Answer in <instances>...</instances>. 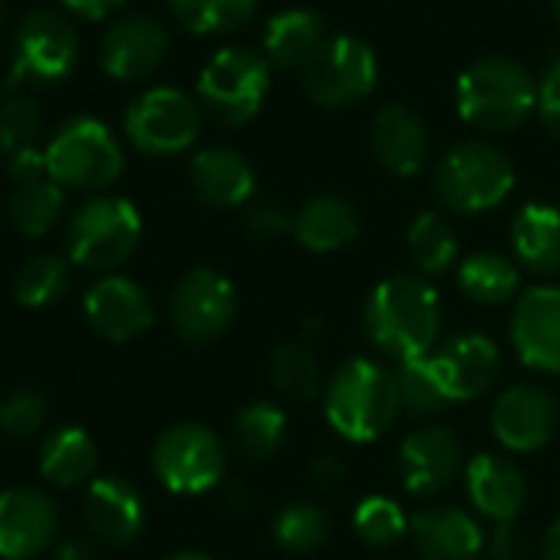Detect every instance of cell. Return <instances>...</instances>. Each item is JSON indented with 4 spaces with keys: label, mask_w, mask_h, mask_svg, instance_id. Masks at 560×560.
<instances>
[{
    "label": "cell",
    "mask_w": 560,
    "mask_h": 560,
    "mask_svg": "<svg viewBox=\"0 0 560 560\" xmlns=\"http://www.w3.org/2000/svg\"><path fill=\"white\" fill-rule=\"evenodd\" d=\"M366 337L389 357H432L442 330V304L422 273H393L373 288L363 307Z\"/></svg>",
    "instance_id": "6da1fadb"
},
{
    "label": "cell",
    "mask_w": 560,
    "mask_h": 560,
    "mask_svg": "<svg viewBox=\"0 0 560 560\" xmlns=\"http://www.w3.org/2000/svg\"><path fill=\"white\" fill-rule=\"evenodd\" d=\"M402 409L396 373L357 357L343 363L324 393V416L347 442H376L389 432Z\"/></svg>",
    "instance_id": "7a4b0ae2"
},
{
    "label": "cell",
    "mask_w": 560,
    "mask_h": 560,
    "mask_svg": "<svg viewBox=\"0 0 560 560\" xmlns=\"http://www.w3.org/2000/svg\"><path fill=\"white\" fill-rule=\"evenodd\" d=\"M455 109L481 132H508L537 109V83L517 60L485 57L458 77Z\"/></svg>",
    "instance_id": "3957f363"
},
{
    "label": "cell",
    "mask_w": 560,
    "mask_h": 560,
    "mask_svg": "<svg viewBox=\"0 0 560 560\" xmlns=\"http://www.w3.org/2000/svg\"><path fill=\"white\" fill-rule=\"evenodd\" d=\"M435 198L455 214H481L498 208L514 188L511 159L488 142H462L442 155L432 175Z\"/></svg>",
    "instance_id": "277c9868"
},
{
    "label": "cell",
    "mask_w": 560,
    "mask_h": 560,
    "mask_svg": "<svg viewBox=\"0 0 560 560\" xmlns=\"http://www.w3.org/2000/svg\"><path fill=\"white\" fill-rule=\"evenodd\" d=\"M44 162L63 188L96 191L109 188L122 175V149L106 122L93 116L67 119L47 142Z\"/></svg>",
    "instance_id": "5b68a950"
},
{
    "label": "cell",
    "mask_w": 560,
    "mask_h": 560,
    "mask_svg": "<svg viewBox=\"0 0 560 560\" xmlns=\"http://www.w3.org/2000/svg\"><path fill=\"white\" fill-rule=\"evenodd\" d=\"M142 237V214L129 198L100 195L90 198L67 228V250L70 260L90 270H113L122 267Z\"/></svg>",
    "instance_id": "8992f818"
},
{
    "label": "cell",
    "mask_w": 560,
    "mask_h": 560,
    "mask_svg": "<svg viewBox=\"0 0 560 560\" xmlns=\"http://www.w3.org/2000/svg\"><path fill=\"white\" fill-rule=\"evenodd\" d=\"M270 93V63L264 54L247 47H224L218 50L201 77H198V100L208 116L221 126H244L250 122Z\"/></svg>",
    "instance_id": "52a82bcc"
},
{
    "label": "cell",
    "mask_w": 560,
    "mask_h": 560,
    "mask_svg": "<svg viewBox=\"0 0 560 560\" xmlns=\"http://www.w3.org/2000/svg\"><path fill=\"white\" fill-rule=\"evenodd\" d=\"M80 63V37L57 11H34L14 31L11 47V90L63 83Z\"/></svg>",
    "instance_id": "ba28073f"
},
{
    "label": "cell",
    "mask_w": 560,
    "mask_h": 560,
    "mask_svg": "<svg viewBox=\"0 0 560 560\" xmlns=\"http://www.w3.org/2000/svg\"><path fill=\"white\" fill-rule=\"evenodd\" d=\"M198 132H201V106L175 86L145 90L126 109L129 142L155 159L182 155L185 149L195 145Z\"/></svg>",
    "instance_id": "9c48e42d"
},
{
    "label": "cell",
    "mask_w": 560,
    "mask_h": 560,
    "mask_svg": "<svg viewBox=\"0 0 560 560\" xmlns=\"http://www.w3.org/2000/svg\"><path fill=\"white\" fill-rule=\"evenodd\" d=\"M152 471L172 494H205L224 478V445L198 422L172 425L152 445Z\"/></svg>",
    "instance_id": "30bf717a"
},
{
    "label": "cell",
    "mask_w": 560,
    "mask_h": 560,
    "mask_svg": "<svg viewBox=\"0 0 560 560\" xmlns=\"http://www.w3.org/2000/svg\"><path fill=\"white\" fill-rule=\"evenodd\" d=\"M304 93L324 109H350L363 103L380 80V60L360 37H330L324 54L304 70Z\"/></svg>",
    "instance_id": "8fae6325"
},
{
    "label": "cell",
    "mask_w": 560,
    "mask_h": 560,
    "mask_svg": "<svg viewBox=\"0 0 560 560\" xmlns=\"http://www.w3.org/2000/svg\"><path fill=\"white\" fill-rule=\"evenodd\" d=\"M234 314V284L211 267L188 270L168 298V324L185 343H208L221 337L231 327Z\"/></svg>",
    "instance_id": "7c38bea8"
},
{
    "label": "cell",
    "mask_w": 560,
    "mask_h": 560,
    "mask_svg": "<svg viewBox=\"0 0 560 560\" xmlns=\"http://www.w3.org/2000/svg\"><path fill=\"white\" fill-rule=\"evenodd\" d=\"M60 527L57 504L40 488L0 491V560L40 557Z\"/></svg>",
    "instance_id": "4fadbf2b"
},
{
    "label": "cell",
    "mask_w": 560,
    "mask_h": 560,
    "mask_svg": "<svg viewBox=\"0 0 560 560\" xmlns=\"http://www.w3.org/2000/svg\"><path fill=\"white\" fill-rule=\"evenodd\" d=\"M83 314H86L93 334H100L109 343H129V340L142 337L155 320L149 294L136 284V280L119 277V273H106L86 291Z\"/></svg>",
    "instance_id": "5bb4252c"
},
{
    "label": "cell",
    "mask_w": 560,
    "mask_h": 560,
    "mask_svg": "<svg viewBox=\"0 0 560 560\" xmlns=\"http://www.w3.org/2000/svg\"><path fill=\"white\" fill-rule=\"evenodd\" d=\"M491 432L508 452H537L557 432V406L550 393L517 383L491 406Z\"/></svg>",
    "instance_id": "9a60e30c"
},
{
    "label": "cell",
    "mask_w": 560,
    "mask_h": 560,
    "mask_svg": "<svg viewBox=\"0 0 560 560\" xmlns=\"http://www.w3.org/2000/svg\"><path fill=\"white\" fill-rule=\"evenodd\" d=\"M511 347L524 366L560 373V291L530 288L511 314Z\"/></svg>",
    "instance_id": "2e32d148"
},
{
    "label": "cell",
    "mask_w": 560,
    "mask_h": 560,
    "mask_svg": "<svg viewBox=\"0 0 560 560\" xmlns=\"http://www.w3.org/2000/svg\"><path fill=\"white\" fill-rule=\"evenodd\" d=\"M8 175H11V191H8L11 224L27 237L47 234L63 214V185L50 175L44 152L8 162Z\"/></svg>",
    "instance_id": "e0dca14e"
},
{
    "label": "cell",
    "mask_w": 560,
    "mask_h": 560,
    "mask_svg": "<svg viewBox=\"0 0 560 560\" xmlns=\"http://www.w3.org/2000/svg\"><path fill=\"white\" fill-rule=\"evenodd\" d=\"M165 54H168V31L145 14H132V18L116 21L100 44L103 70L122 83H136V80L152 77L162 67Z\"/></svg>",
    "instance_id": "ac0fdd59"
},
{
    "label": "cell",
    "mask_w": 560,
    "mask_h": 560,
    "mask_svg": "<svg viewBox=\"0 0 560 560\" xmlns=\"http://www.w3.org/2000/svg\"><path fill=\"white\" fill-rule=\"evenodd\" d=\"M83 524L86 530L113 547L132 544L145 527V504L132 481L119 475H103L86 485L83 498Z\"/></svg>",
    "instance_id": "d6986e66"
},
{
    "label": "cell",
    "mask_w": 560,
    "mask_h": 560,
    "mask_svg": "<svg viewBox=\"0 0 560 560\" xmlns=\"http://www.w3.org/2000/svg\"><path fill=\"white\" fill-rule=\"evenodd\" d=\"M462 468V445L445 425H422L402 439L399 448V471L402 485L416 498L439 494L452 485Z\"/></svg>",
    "instance_id": "ffe728a7"
},
{
    "label": "cell",
    "mask_w": 560,
    "mask_h": 560,
    "mask_svg": "<svg viewBox=\"0 0 560 560\" xmlns=\"http://www.w3.org/2000/svg\"><path fill=\"white\" fill-rule=\"evenodd\" d=\"M432 363L439 370V380L448 399L465 402V399L481 396L498 380L501 350L485 334H458L432 353Z\"/></svg>",
    "instance_id": "44dd1931"
},
{
    "label": "cell",
    "mask_w": 560,
    "mask_h": 560,
    "mask_svg": "<svg viewBox=\"0 0 560 560\" xmlns=\"http://www.w3.org/2000/svg\"><path fill=\"white\" fill-rule=\"evenodd\" d=\"M330 37H334L330 27L317 11L291 8V11H280L267 21L260 54L267 57L270 70L304 77V70L324 54Z\"/></svg>",
    "instance_id": "7402d4cb"
},
{
    "label": "cell",
    "mask_w": 560,
    "mask_h": 560,
    "mask_svg": "<svg viewBox=\"0 0 560 560\" xmlns=\"http://www.w3.org/2000/svg\"><path fill=\"white\" fill-rule=\"evenodd\" d=\"M370 145L376 162L399 178L419 175L429 162V129L419 113L399 103H389L373 116Z\"/></svg>",
    "instance_id": "603a6c76"
},
{
    "label": "cell",
    "mask_w": 560,
    "mask_h": 560,
    "mask_svg": "<svg viewBox=\"0 0 560 560\" xmlns=\"http://www.w3.org/2000/svg\"><path fill=\"white\" fill-rule=\"evenodd\" d=\"M465 488H468L475 511L498 524L514 521L527 501V481L521 468L511 458L491 455V452L475 455L465 465Z\"/></svg>",
    "instance_id": "cb8c5ba5"
},
{
    "label": "cell",
    "mask_w": 560,
    "mask_h": 560,
    "mask_svg": "<svg viewBox=\"0 0 560 560\" xmlns=\"http://www.w3.org/2000/svg\"><path fill=\"white\" fill-rule=\"evenodd\" d=\"M188 182L198 201L211 205V208H241L244 201H250L257 178L250 162L234 152V149H201L191 159L188 168Z\"/></svg>",
    "instance_id": "d4e9b609"
},
{
    "label": "cell",
    "mask_w": 560,
    "mask_h": 560,
    "mask_svg": "<svg viewBox=\"0 0 560 560\" xmlns=\"http://www.w3.org/2000/svg\"><path fill=\"white\" fill-rule=\"evenodd\" d=\"M409 534L425 560H475L485 547L478 521L462 508H429L409 521Z\"/></svg>",
    "instance_id": "484cf974"
},
{
    "label": "cell",
    "mask_w": 560,
    "mask_h": 560,
    "mask_svg": "<svg viewBox=\"0 0 560 560\" xmlns=\"http://www.w3.org/2000/svg\"><path fill=\"white\" fill-rule=\"evenodd\" d=\"M294 237L314 254H330L360 237V214L340 195H317L294 214Z\"/></svg>",
    "instance_id": "4316f807"
},
{
    "label": "cell",
    "mask_w": 560,
    "mask_h": 560,
    "mask_svg": "<svg viewBox=\"0 0 560 560\" xmlns=\"http://www.w3.org/2000/svg\"><path fill=\"white\" fill-rule=\"evenodd\" d=\"M511 247L530 273H553L560 267V211L544 201L524 205L511 221Z\"/></svg>",
    "instance_id": "83f0119b"
},
{
    "label": "cell",
    "mask_w": 560,
    "mask_h": 560,
    "mask_svg": "<svg viewBox=\"0 0 560 560\" xmlns=\"http://www.w3.org/2000/svg\"><path fill=\"white\" fill-rule=\"evenodd\" d=\"M100 465V448L93 435L80 425H63L47 435L40 452V475L57 488H77L93 481Z\"/></svg>",
    "instance_id": "f1b7e54d"
},
{
    "label": "cell",
    "mask_w": 560,
    "mask_h": 560,
    "mask_svg": "<svg viewBox=\"0 0 560 560\" xmlns=\"http://www.w3.org/2000/svg\"><path fill=\"white\" fill-rule=\"evenodd\" d=\"M455 280H458V291L468 301L485 304V307L508 304L521 288V273H517L514 260H508L504 254H494V250H478V254L465 257Z\"/></svg>",
    "instance_id": "f546056e"
},
{
    "label": "cell",
    "mask_w": 560,
    "mask_h": 560,
    "mask_svg": "<svg viewBox=\"0 0 560 560\" xmlns=\"http://www.w3.org/2000/svg\"><path fill=\"white\" fill-rule=\"evenodd\" d=\"M260 0H165L172 18L198 37L234 34L254 21Z\"/></svg>",
    "instance_id": "4dcf8cb0"
},
{
    "label": "cell",
    "mask_w": 560,
    "mask_h": 560,
    "mask_svg": "<svg viewBox=\"0 0 560 560\" xmlns=\"http://www.w3.org/2000/svg\"><path fill=\"white\" fill-rule=\"evenodd\" d=\"M288 439V416L273 402H247L234 416V445L244 458L264 462Z\"/></svg>",
    "instance_id": "1f68e13d"
},
{
    "label": "cell",
    "mask_w": 560,
    "mask_h": 560,
    "mask_svg": "<svg viewBox=\"0 0 560 560\" xmlns=\"http://www.w3.org/2000/svg\"><path fill=\"white\" fill-rule=\"evenodd\" d=\"M70 291V264L57 254H34L14 277V301L27 311L50 307Z\"/></svg>",
    "instance_id": "d6a6232c"
},
{
    "label": "cell",
    "mask_w": 560,
    "mask_h": 560,
    "mask_svg": "<svg viewBox=\"0 0 560 560\" xmlns=\"http://www.w3.org/2000/svg\"><path fill=\"white\" fill-rule=\"evenodd\" d=\"M406 244H409V254H412L416 267L422 270V277L448 270L458 254L452 224L435 211H419L412 218V224L406 231Z\"/></svg>",
    "instance_id": "836d02e7"
},
{
    "label": "cell",
    "mask_w": 560,
    "mask_h": 560,
    "mask_svg": "<svg viewBox=\"0 0 560 560\" xmlns=\"http://www.w3.org/2000/svg\"><path fill=\"white\" fill-rule=\"evenodd\" d=\"M270 380L288 399L311 402L320 393V360L311 343H280L270 357Z\"/></svg>",
    "instance_id": "e575fe53"
},
{
    "label": "cell",
    "mask_w": 560,
    "mask_h": 560,
    "mask_svg": "<svg viewBox=\"0 0 560 560\" xmlns=\"http://www.w3.org/2000/svg\"><path fill=\"white\" fill-rule=\"evenodd\" d=\"M40 132H44V116L40 103L34 96L14 93L4 106H0V152L8 162L40 155Z\"/></svg>",
    "instance_id": "d590c367"
},
{
    "label": "cell",
    "mask_w": 560,
    "mask_h": 560,
    "mask_svg": "<svg viewBox=\"0 0 560 560\" xmlns=\"http://www.w3.org/2000/svg\"><path fill=\"white\" fill-rule=\"evenodd\" d=\"M396 386H399V399L402 409L412 416H432L439 409H445L452 399L439 380V370L432 363V357H419V360H402L396 370Z\"/></svg>",
    "instance_id": "8d00e7d4"
},
{
    "label": "cell",
    "mask_w": 560,
    "mask_h": 560,
    "mask_svg": "<svg viewBox=\"0 0 560 560\" xmlns=\"http://www.w3.org/2000/svg\"><path fill=\"white\" fill-rule=\"evenodd\" d=\"M327 514L317 508V504H288V508H280L277 517H273V540L280 550H288V553H307V550H317L324 540H327Z\"/></svg>",
    "instance_id": "74e56055"
},
{
    "label": "cell",
    "mask_w": 560,
    "mask_h": 560,
    "mask_svg": "<svg viewBox=\"0 0 560 560\" xmlns=\"http://www.w3.org/2000/svg\"><path fill=\"white\" fill-rule=\"evenodd\" d=\"M353 530L366 544H373V547H389V544H396L409 530V521H406L402 508L393 498L370 494L353 511Z\"/></svg>",
    "instance_id": "f35d334b"
},
{
    "label": "cell",
    "mask_w": 560,
    "mask_h": 560,
    "mask_svg": "<svg viewBox=\"0 0 560 560\" xmlns=\"http://www.w3.org/2000/svg\"><path fill=\"white\" fill-rule=\"evenodd\" d=\"M47 422V399L34 389H18L0 399V432L11 439H31Z\"/></svg>",
    "instance_id": "ab89813d"
},
{
    "label": "cell",
    "mask_w": 560,
    "mask_h": 560,
    "mask_svg": "<svg viewBox=\"0 0 560 560\" xmlns=\"http://www.w3.org/2000/svg\"><path fill=\"white\" fill-rule=\"evenodd\" d=\"M244 231L267 244V241H277V237H284L288 231H294V218L280 208L277 201H257L244 211Z\"/></svg>",
    "instance_id": "60d3db41"
},
{
    "label": "cell",
    "mask_w": 560,
    "mask_h": 560,
    "mask_svg": "<svg viewBox=\"0 0 560 560\" xmlns=\"http://www.w3.org/2000/svg\"><path fill=\"white\" fill-rule=\"evenodd\" d=\"M537 116L560 139V50L547 60L544 77L537 83Z\"/></svg>",
    "instance_id": "b9f144b4"
},
{
    "label": "cell",
    "mask_w": 560,
    "mask_h": 560,
    "mask_svg": "<svg viewBox=\"0 0 560 560\" xmlns=\"http://www.w3.org/2000/svg\"><path fill=\"white\" fill-rule=\"evenodd\" d=\"M485 544H488L491 560H524L527 557V540H524V534H521V527L514 521L498 524L494 534Z\"/></svg>",
    "instance_id": "7bdbcfd3"
},
{
    "label": "cell",
    "mask_w": 560,
    "mask_h": 560,
    "mask_svg": "<svg viewBox=\"0 0 560 560\" xmlns=\"http://www.w3.org/2000/svg\"><path fill=\"white\" fill-rule=\"evenodd\" d=\"M343 478H347V465H343L340 455L324 452V455H317V458L311 462V485H314V488L334 491Z\"/></svg>",
    "instance_id": "ee69618b"
},
{
    "label": "cell",
    "mask_w": 560,
    "mask_h": 560,
    "mask_svg": "<svg viewBox=\"0 0 560 560\" xmlns=\"http://www.w3.org/2000/svg\"><path fill=\"white\" fill-rule=\"evenodd\" d=\"M60 4L70 8V11L80 14V18L100 21V18H109L116 8H122V0H60Z\"/></svg>",
    "instance_id": "f6af8a7d"
},
{
    "label": "cell",
    "mask_w": 560,
    "mask_h": 560,
    "mask_svg": "<svg viewBox=\"0 0 560 560\" xmlns=\"http://www.w3.org/2000/svg\"><path fill=\"white\" fill-rule=\"evenodd\" d=\"M54 560H100V553L86 540H63L54 553Z\"/></svg>",
    "instance_id": "bcb514c9"
},
{
    "label": "cell",
    "mask_w": 560,
    "mask_h": 560,
    "mask_svg": "<svg viewBox=\"0 0 560 560\" xmlns=\"http://www.w3.org/2000/svg\"><path fill=\"white\" fill-rule=\"evenodd\" d=\"M544 560H560V517L544 534Z\"/></svg>",
    "instance_id": "7dc6e473"
},
{
    "label": "cell",
    "mask_w": 560,
    "mask_h": 560,
    "mask_svg": "<svg viewBox=\"0 0 560 560\" xmlns=\"http://www.w3.org/2000/svg\"><path fill=\"white\" fill-rule=\"evenodd\" d=\"M168 560H214V557H208L201 550H182V553H172Z\"/></svg>",
    "instance_id": "c3c4849f"
},
{
    "label": "cell",
    "mask_w": 560,
    "mask_h": 560,
    "mask_svg": "<svg viewBox=\"0 0 560 560\" xmlns=\"http://www.w3.org/2000/svg\"><path fill=\"white\" fill-rule=\"evenodd\" d=\"M4 34H8V4L0 0V40H4Z\"/></svg>",
    "instance_id": "681fc988"
},
{
    "label": "cell",
    "mask_w": 560,
    "mask_h": 560,
    "mask_svg": "<svg viewBox=\"0 0 560 560\" xmlns=\"http://www.w3.org/2000/svg\"><path fill=\"white\" fill-rule=\"evenodd\" d=\"M553 14H557V21H560V0H553Z\"/></svg>",
    "instance_id": "f907efd6"
}]
</instances>
